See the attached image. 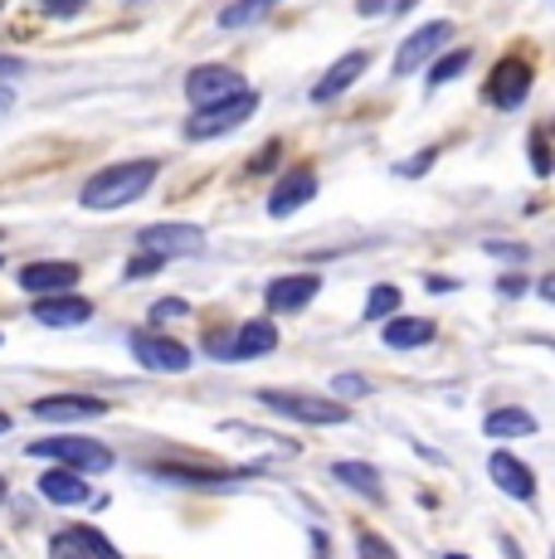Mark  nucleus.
<instances>
[{"label": "nucleus", "mask_w": 555, "mask_h": 559, "mask_svg": "<svg viewBox=\"0 0 555 559\" xmlns=\"http://www.w3.org/2000/svg\"><path fill=\"white\" fill-rule=\"evenodd\" d=\"M156 160H122V166H108L98 176H88V186L79 190L83 210H122V204L142 200L156 180Z\"/></svg>", "instance_id": "nucleus-1"}, {"label": "nucleus", "mask_w": 555, "mask_h": 559, "mask_svg": "<svg viewBox=\"0 0 555 559\" xmlns=\"http://www.w3.org/2000/svg\"><path fill=\"white\" fill-rule=\"evenodd\" d=\"M29 457H45V462H55V467L63 472H108L113 467V453H108V443H93V438H73V433H49V438H35V443L25 448Z\"/></svg>", "instance_id": "nucleus-2"}, {"label": "nucleus", "mask_w": 555, "mask_h": 559, "mask_svg": "<svg viewBox=\"0 0 555 559\" xmlns=\"http://www.w3.org/2000/svg\"><path fill=\"white\" fill-rule=\"evenodd\" d=\"M259 404L293 418V424H317V428H332L351 418V408L341 400H322V394H307V390H259Z\"/></svg>", "instance_id": "nucleus-3"}, {"label": "nucleus", "mask_w": 555, "mask_h": 559, "mask_svg": "<svg viewBox=\"0 0 555 559\" xmlns=\"http://www.w3.org/2000/svg\"><path fill=\"white\" fill-rule=\"evenodd\" d=\"M259 112V93H239V98L229 103H215V107H196V112L186 117V142H215V136L234 132V127H244L249 117Z\"/></svg>", "instance_id": "nucleus-4"}, {"label": "nucleus", "mask_w": 555, "mask_h": 559, "mask_svg": "<svg viewBox=\"0 0 555 559\" xmlns=\"http://www.w3.org/2000/svg\"><path fill=\"white\" fill-rule=\"evenodd\" d=\"M273 350H278L273 321H244V326L215 331L205 341V356H215V360H259V356H273Z\"/></svg>", "instance_id": "nucleus-5"}, {"label": "nucleus", "mask_w": 555, "mask_h": 559, "mask_svg": "<svg viewBox=\"0 0 555 559\" xmlns=\"http://www.w3.org/2000/svg\"><path fill=\"white\" fill-rule=\"evenodd\" d=\"M239 93H249V83H244L239 69H224V63H200V69L186 73V98L196 107L229 103V98H239Z\"/></svg>", "instance_id": "nucleus-6"}, {"label": "nucleus", "mask_w": 555, "mask_h": 559, "mask_svg": "<svg viewBox=\"0 0 555 559\" xmlns=\"http://www.w3.org/2000/svg\"><path fill=\"white\" fill-rule=\"evenodd\" d=\"M137 243H142V253L170 263V258H190L205 249V229H200V224H146V229L137 234Z\"/></svg>", "instance_id": "nucleus-7"}, {"label": "nucleus", "mask_w": 555, "mask_h": 559, "mask_svg": "<svg viewBox=\"0 0 555 559\" xmlns=\"http://www.w3.org/2000/svg\"><path fill=\"white\" fill-rule=\"evenodd\" d=\"M127 346H132V356L142 370H156V374H180L190 365V350L180 346L176 336H162V331H132L127 336Z\"/></svg>", "instance_id": "nucleus-8"}, {"label": "nucleus", "mask_w": 555, "mask_h": 559, "mask_svg": "<svg viewBox=\"0 0 555 559\" xmlns=\"http://www.w3.org/2000/svg\"><path fill=\"white\" fill-rule=\"evenodd\" d=\"M49 559H122V550L93 525H63L49 535Z\"/></svg>", "instance_id": "nucleus-9"}, {"label": "nucleus", "mask_w": 555, "mask_h": 559, "mask_svg": "<svg viewBox=\"0 0 555 559\" xmlns=\"http://www.w3.org/2000/svg\"><path fill=\"white\" fill-rule=\"evenodd\" d=\"M453 39V25L448 20H434V25H420L410 39H404L400 49H394V79H404V73L424 69V63L439 59V49Z\"/></svg>", "instance_id": "nucleus-10"}, {"label": "nucleus", "mask_w": 555, "mask_h": 559, "mask_svg": "<svg viewBox=\"0 0 555 559\" xmlns=\"http://www.w3.org/2000/svg\"><path fill=\"white\" fill-rule=\"evenodd\" d=\"M29 414L45 418V424H83V418L108 414V400H98V394H45V400L29 404Z\"/></svg>", "instance_id": "nucleus-11"}, {"label": "nucleus", "mask_w": 555, "mask_h": 559, "mask_svg": "<svg viewBox=\"0 0 555 559\" xmlns=\"http://www.w3.org/2000/svg\"><path fill=\"white\" fill-rule=\"evenodd\" d=\"M317 293H322V277L317 273H293V277H273V283L263 287V302H269L273 317H293V311H303Z\"/></svg>", "instance_id": "nucleus-12"}, {"label": "nucleus", "mask_w": 555, "mask_h": 559, "mask_svg": "<svg viewBox=\"0 0 555 559\" xmlns=\"http://www.w3.org/2000/svg\"><path fill=\"white\" fill-rule=\"evenodd\" d=\"M487 477H493V487L501 491V497H511V501L536 497V472H531L517 453H493L487 457Z\"/></svg>", "instance_id": "nucleus-13"}, {"label": "nucleus", "mask_w": 555, "mask_h": 559, "mask_svg": "<svg viewBox=\"0 0 555 559\" xmlns=\"http://www.w3.org/2000/svg\"><path fill=\"white\" fill-rule=\"evenodd\" d=\"M79 263H29L20 267V287L29 297H59V293H73L79 287Z\"/></svg>", "instance_id": "nucleus-14"}, {"label": "nucleus", "mask_w": 555, "mask_h": 559, "mask_svg": "<svg viewBox=\"0 0 555 559\" xmlns=\"http://www.w3.org/2000/svg\"><path fill=\"white\" fill-rule=\"evenodd\" d=\"M531 93V63L527 59H501L487 79V98L493 107H517Z\"/></svg>", "instance_id": "nucleus-15"}, {"label": "nucleus", "mask_w": 555, "mask_h": 559, "mask_svg": "<svg viewBox=\"0 0 555 559\" xmlns=\"http://www.w3.org/2000/svg\"><path fill=\"white\" fill-rule=\"evenodd\" d=\"M366 63H370V53L366 49H351V53H341V59L332 63V69L322 73V79L312 83V103H336L341 93L351 88V83L366 73Z\"/></svg>", "instance_id": "nucleus-16"}, {"label": "nucleus", "mask_w": 555, "mask_h": 559, "mask_svg": "<svg viewBox=\"0 0 555 559\" xmlns=\"http://www.w3.org/2000/svg\"><path fill=\"white\" fill-rule=\"evenodd\" d=\"M35 491L49 501V507H88V501H93L88 477H79V472H63V467H49L45 477H39Z\"/></svg>", "instance_id": "nucleus-17"}, {"label": "nucleus", "mask_w": 555, "mask_h": 559, "mask_svg": "<svg viewBox=\"0 0 555 559\" xmlns=\"http://www.w3.org/2000/svg\"><path fill=\"white\" fill-rule=\"evenodd\" d=\"M317 195V170L312 166H303V170H293V176H283L273 186V195H269V214L273 219H283V214H293V210H303L307 200Z\"/></svg>", "instance_id": "nucleus-18"}, {"label": "nucleus", "mask_w": 555, "mask_h": 559, "mask_svg": "<svg viewBox=\"0 0 555 559\" xmlns=\"http://www.w3.org/2000/svg\"><path fill=\"white\" fill-rule=\"evenodd\" d=\"M93 317V302L88 297H73V293H59V297H35V321L39 326H83Z\"/></svg>", "instance_id": "nucleus-19"}, {"label": "nucleus", "mask_w": 555, "mask_h": 559, "mask_svg": "<svg viewBox=\"0 0 555 559\" xmlns=\"http://www.w3.org/2000/svg\"><path fill=\"white\" fill-rule=\"evenodd\" d=\"M434 336H439V331H434L429 317H390L386 321V346L390 350H420V346H429Z\"/></svg>", "instance_id": "nucleus-20"}, {"label": "nucleus", "mask_w": 555, "mask_h": 559, "mask_svg": "<svg viewBox=\"0 0 555 559\" xmlns=\"http://www.w3.org/2000/svg\"><path fill=\"white\" fill-rule=\"evenodd\" d=\"M332 477L341 481V487L361 491L366 501H386V481H380V472L370 467V462H336Z\"/></svg>", "instance_id": "nucleus-21"}, {"label": "nucleus", "mask_w": 555, "mask_h": 559, "mask_svg": "<svg viewBox=\"0 0 555 559\" xmlns=\"http://www.w3.org/2000/svg\"><path fill=\"white\" fill-rule=\"evenodd\" d=\"M483 433L487 438H531L536 433V414H527V408H493V414L483 418Z\"/></svg>", "instance_id": "nucleus-22"}, {"label": "nucleus", "mask_w": 555, "mask_h": 559, "mask_svg": "<svg viewBox=\"0 0 555 559\" xmlns=\"http://www.w3.org/2000/svg\"><path fill=\"white\" fill-rule=\"evenodd\" d=\"M278 10V0H229L220 10V29H253Z\"/></svg>", "instance_id": "nucleus-23"}, {"label": "nucleus", "mask_w": 555, "mask_h": 559, "mask_svg": "<svg viewBox=\"0 0 555 559\" xmlns=\"http://www.w3.org/2000/svg\"><path fill=\"white\" fill-rule=\"evenodd\" d=\"M468 63H473V53L468 49H448L439 59L429 63V88H439V83H453L458 73H468Z\"/></svg>", "instance_id": "nucleus-24"}, {"label": "nucleus", "mask_w": 555, "mask_h": 559, "mask_svg": "<svg viewBox=\"0 0 555 559\" xmlns=\"http://www.w3.org/2000/svg\"><path fill=\"white\" fill-rule=\"evenodd\" d=\"M400 287H390V283H376L370 287V297H366V321H380V317H400Z\"/></svg>", "instance_id": "nucleus-25"}, {"label": "nucleus", "mask_w": 555, "mask_h": 559, "mask_svg": "<svg viewBox=\"0 0 555 559\" xmlns=\"http://www.w3.org/2000/svg\"><path fill=\"white\" fill-rule=\"evenodd\" d=\"M356 559H400V550L376 531H356Z\"/></svg>", "instance_id": "nucleus-26"}, {"label": "nucleus", "mask_w": 555, "mask_h": 559, "mask_svg": "<svg viewBox=\"0 0 555 559\" xmlns=\"http://www.w3.org/2000/svg\"><path fill=\"white\" fill-rule=\"evenodd\" d=\"M332 394H341V400H366V394H370V380H361V374H336V380H332Z\"/></svg>", "instance_id": "nucleus-27"}, {"label": "nucleus", "mask_w": 555, "mask_h": 559, "mask_svg": "<svg viewBox=\"0 0 555 559\" xmlns=\"http://www.w3.org/2000/svg\"><path fill=\"white\" fill-rule=\"evenodd\" d=\"M531 170H536V176H551V152H546V132H531Z\"/></svg>", "instance_id": "nucleus-28"}, {"label": "nucleus", "mask_w": 555, "mask_h": 559, "mask_svg": "<svg viewBox=\"0 0 555 559\" xmlns=\"http://www.w3.org/2000/svg\"><path fill=\"white\" fill-rule=\"evenodd\" d=\"M186 302H180V297H162V302H152V321H180L186 317Z\"/></svg>", "instance_id": "nucleus-29"}, {"label": "nucleus", "mask_w": 555, "mask_h": 559, "mask_svg": "<svg viewBox=\"0 0 555 559\" xmlns=\"http://www.w3.org/2000/svg\"><path fill=\"white\" fill-rule=\"evenodd\" d=\"M404 5H414V0H356L361 15H380V10H404Z\"/></svg>", "instance_id": "nucleus-30"}, {"label": "nucleus", "mask_w": 555, "mask_h": 559, "mask_svg": "<svg viewBox=\"0 0 555 559\" xmlns=\"http://www.w3.org/2000/svg\"><path fill=\"white\" fill-rule=\"evenodd\" d=\"M156 267H166L162 258H152V253H142L137 263H127V277H146V273H156Z\"/></svg>", "instance_id": "nucleus-31"}, {"label": "nucleus", "mask_w": 555, "mask_h": 559, "mask_svg": "<svg viewBox=\"0 0 555 559\" xmlns=\"http://www.w3.org/2000/svg\"><path fill=\"white\" fill-rule=\"evenodd\" d=\"M487 253H497V258H507V263H521V258H527V249H521V243H487Z\"/></svg>", "instance_id": "nucleus-32"}, {"label": "nucleus", "mask_w": 555, "mask_h": 559, "mask_svg": "<svg viewBox=\"0 0 555 559\" xmlns=\"http://www.w3.org/2000/svg\"><path fill=\"white\" fill-rule=\"evenodd\" d=\"M20 73H25V63L10 59V53H0V79H20Z\"/></svg>", "instance_id": "nucleus-33"}, {"label": "nucleus", "mask_w": 555, "mask_h": 559, "mask_svg": "<svg viewBox=\"0 0 555 559\" xmlns=\"http://www.w3.org/2000/svg\"><path fill=\"white\" fill-rule=\"evenodd\" d=\"M83 0H45V10L49 15H73V10H79Z\"/></svg>", "instance_id": "nucleus-34"}, {"label": "nucleus", "mask_w": 555, "mask_h": 559, "mask_svg": "<svg viewBox=\"0 0 555 559\" xmlns=\"http://www.w3.org/2000/svg\"><path fill=\"white\" fill-rule=\"evenodd\" d=\"M521 287H527V283H521V277H501V283H497V293H501V297H521Z\"/></svg>", "instance_id": "nucleus-35"}, {"label": "nucleus", "mask_w": 555, "mask_h": 559, "mask_svg": "<svg viewBox=\"0 0 555 559\" xmlns=\"http://www.w3.org/2000/svg\"><path fill=\"white\" fill-rule=\"evenodd\" d=\"M536 293L546 297V302H555V277H541V283H536Z\"/></svg>", "instance_id": "nucleus-36"}, {"label": "nucleus", "mask_w": 555, "mask_h": 559, "mask_svg": "<svg viewBox=\"0 0 555 559\" xmlns=\"http://www.w3.org/2000/svg\"><path fill=\"white\" fill-rule=\"evenodd\" d=\"M10 433V414H0V438H5Z\"/></svg>", "instance_id": "nucleus-37"}, {"label": "nucleus", "mask_w": 555, "mask_h": 559, "mask_svg": "<svg viewBox=\"0 0 555 559\" xmlns=\"http://www.w3.org/2000/svg\"><path fill=\"white\" fill-rule=\"evenodd\" d=\"M0 507H5V481H0Z\"/></svg>", "instance_id": "nucleus-38"}, {"label": "nucleus", "mask_w": 555, "mask_h": 559, "mask_svg": "<svg viewBox=\"0 0 555 559\" xmlns=\"http://www.w3.org/2000/svg\"><path fill=\"white\" fill-rule=\"evenodd\" d=\"M444 559H468V555H444Z\"/></svg>", "instance_id": "nucleus-39"}, {"label": "nucleus", "mask_w": 555, "mask_h": 559, "mask_svg": "<svg viewBox=\"0 0 555 559\" xmlns=\"http://www.w3.org/2000/svg\"><path fill=\"white\" fill-rule=\"evenodd\" d=\"M5 5H10V0H0V10H5Z\"/></svg>", "instance_id": "nucleus-40"}, {"label": "nucleus", "mask_w": 555, "mask_h": 559, "mask_svg": "<svg viewBox=\"0 0 555 559\" xmlns=\"http://www.w3.org/2000/svg\"><path fill=\"white\" fill-rule=\"evenodd\" d=\"M0 263H5V258H0Z\"/></svg>", "instance_id": "nucleus-41"}, {"label": "nucleus", "mask_w": 555, "mask_h": 559, "mask_svg": "<svg viewBox=\"0 0 555 559\" xmlns=\"http://www.w3.org/2000/svg\"><path fill=\"white\" fill-rule=\"evenodd\" d=\"M0 341H5V336H0Z\"/></svg>", "instance_id": "nucleus-42"}]
</instances>
